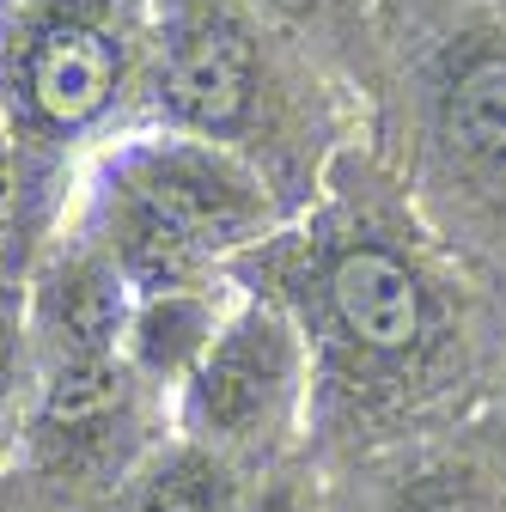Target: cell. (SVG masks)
<instances>
[{
  "label": "cell",
  "mask_w": 506,
  "mask_h": 512,
  "mask_svg": "<svg viewBox=\"0 0 506 512\" xmlns=\"http://www.w3.org/2000/svg\"><path fill=\"white\" fill-rule=\"evenodd\" d=\"M305 372V336L287 324V311H275L269 299H244L238 311H226L202 366L177 384V427L232 464L263 458L299 415Z\"/></svg>",
  "instance_id": "obj_1"
},
{
  "label": "cell",
  "mask_w": 506,
  "mask_h": 512,
  "mask_svg": "<svg viewBox=\"0 0 506 512\" xmlns=\"http://www.w3.org/2000/svg\"><path fill=\"white\" fill-rule=\"evenodd\" d=\"M110 189L129 196L135 208H147L159 226H171L202 263L257 244L275 220L257 171L238 165L226 147H214L202 135L141 141L135 153H122Z\"/></svg>",
  "instance_id": "obj_2"
},
{
  "label": "cell",
  "mask_w": 506,
  "mask_h": 512,
  "mask_svg": "<svg viewBox=\"0 0 506 512\" xmlns=\"http://www.w3.org/2000/svg\"><path fill=\"white\" fill-rule=\"evenodd\" d=\"M129 74L122 37L92 19V13H49L25 31L7 68V122L37 128V135L68 141L80 128H92Z\"/></svg>",
  "instance_id": "obj_3"
},
{
  "label": "cell",
  "mask_w": 506,
  "mask_h": 512,
  "mask_svg": "<svg viewBox=\"0 0 506 512\" xmlns=\"http://www.w3.org/2000/svg\"><path fill=\"white\" fill-rule=\"evenodd\" d=\"M159 116L183 135H226L257 98V43L220 7H189L165 31L159 55Z\"/></svg>",
  "instance_id": "obj_4"
},
{
  "label": "cell",
  "mask_w": 506,
  "mask_h": 512,
  "mask_svg": "<svg viewBox=\"0 0 506 512\" xmlns=\"http://www.w3.org/2000/svg\"><path fill=\"white\" fill-rule=\"evenodd\" d=\"M324 299L342 342L360 360H415L427 348L433 330V305L421 275L409 269V256H397L391 244H348L336 250V263L324 275Z\"/></svg>",
  "instance_id": "obj_5"
},
{
  "label": "cell",
  "mask_w": 506,
  "mask_h": 512,
  "mask_svg": "<svg viewBox=\"0 0 506 512\" xmlns=\"http://www.w3.org/2000/svg\"><path fill=\"white\" fill-rule=\"evenodd\" d=\"M135 317V287L104 244L74 250L37 287V342L43 360H98L122 354Z\"/></svg>",
  "instance_id": "obj_6"
},
{
  "label": "cell",
  "mask_w": 506,
  "mask_h": 512,
  "mask_svg": "<svg viewBox=\"0 0 506 512\" xmlns=\"http://www.w3.org/2000/svg\"><path fill=\"white\" fill-rule=\"evenodd\" d=\"M135 366L129 354H98V360H43L37 403H31V439L49 458L80 464L104 452L110 433L129 421L135 403Z\"/></svg>",
  "instance_id": "obj_7"
},
{
  "label": "cell",
  "mask_w": 506,
  "mask_h": 512,
  "mask_svg": "<svg viewBox=\"0 0 506 512\" xmlns=\"http://www.w3.org/2000/svg\"><path fill=\"white\" fill-rule=\"evenodd\" d=\"M226 324V311L202 293V287H177V293H147L135 299V317H129V342H122V354H129L135 378H153V384H177L202 366V354L214 348Z\"/></svg>",
  "instance_id": "obj_8"
},
{
  "label": "cell",
  "mask_w": 506,
  "mask_h": 512,
  "mask_svg": "<svg viewBox=\"0 0 506 512\" xmlns=\"http://www.w3.org/2000/svg\"><path fill=\"white\" fill-rule=\"evenodd\" d=\"M116 512H244V476L232 458L177 439L129 476Z\"/></svg>",
  "instance_id": "obj_9"
},
{
  "label": "cell",
  "mask_w": 506,
  "mask_h": 512,
  "mask_svg": "<svg viewBox=\"0 0 506 512\" xmlns=\"http://www.w3.org/2000/svg\"><path fill=\"white\" fill-rule=\"evenodd\" d=\"M446 141L452 153L506 189V55H476L446 86Z\"/></svg>",
  "instance_id": "obj_10"
},
{
  "label": "cell",
  "mask_w": 506,
  "mask_h": 512,
  "mask_svg": "<svg viewBox=\"0 0 506 512\" xmlns=\"http://www.w3.org/2000/svg\"><path fill=\"white\" fill-rule=\"evenodd\" d=\"M13 220H19V147H13L7 110H0V256L13 244Z\"/></svg>",
  "instance_id": "obj_11"
},
{
  "label": "cell",
  "mask_w": 506,
  "mask_h": 512,
  "mask_svg": "<svg viewBox=\"0 0 506 512\" xmlns=\"http://www.w3.org/2000/svg\"><path fill=\"white\" fill-rule=\"evenodd\" d=\"M19 372H25V342H19V324L0 311V427L19 403Z\"/></svg>",
  "instance_id": "obj_12"
},
{
  "label": "cell",
  "mask_w": 506,
  "mask_h": 512,
  "mask_svg": "<svg viewBox=\"0 0 506 512\" xmlns=\"http://www.w3.org/2000/svg\"><path fill=\"white\" fill-rule=\"evenodd\" d=\"M244 512H311V500H305V488H299V482L275 476L269 488H257V494H244Z\"/></svg>",
  "instance_id": "obj_13"
},
{
  "label": "cell",
  "mask_w": 506,
  "mask_h": 512,
  "mask_svg": "<svg viewBox=\"0 0 506 512\" xmlns=\"http://www.w3.org/2000/svg\"><path fill=\"white\" fill-rule=\"evenodd\" d=\"M263 7H269V13H311L318 0H263Z\"/></svg>",
  "instance_id": "obj_14"
}]
</instances>
